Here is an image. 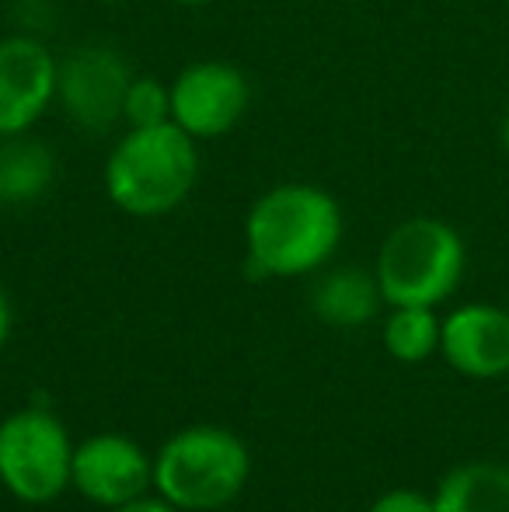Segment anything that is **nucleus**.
Segmentation results:
<instances>
[{
    "instance_id": "nucleus-1",
    "label": "nucleus",
    "mask_w": 509,
    "mask_h": 512,
    "mask_svg": "<svg viewBox=\"0 0 509 512\" xmlns=\"http://www.w3.org/2000/svg\"><path fill=\"white\" fill-rule=\"evenodd\" d=\"M346 234L339 199L311 182L265 189L245 216V272L255 279H300L321 272Z\"/></svg>"
},
{
    "instance_id": "nucleus-2",
    "label": "nucleus",
    "mask_w": 509,
    "mask_h": 512,
    "mask_svg": "<svg viewBox=\"0 0 509 512\" xmlns=\"http://www.w3.org/2000/svg\"><path fill=\"white\" fill-rule=\"evenodd\" d=\"M199 182V143L175 122L126 129L102 168L109 203L136 220H161L185 206Z\"/></svg>"
},
{
    "instance_id": "nucleus-3",
    "label": "nucleus",
    "mask_w": 509,
    "mask_h": 512,
    "mask_svg": "<svg viewBox=\"0 0 509 512\" xmlns=\"http://www.w3.org/2000/svg\"><path fill=\"white\" fill-rule=\"evenodd\" d=\"M252 478V453L224 425H189L154 453V492L182 512L234 506Z\"/></svg>"
},
{
    "instance_id": "nucleus-4",
    "label": "nucleus",
    "mask_w": 509,
    "mask_h": 512,
    "mask_svg": "<svg viewBox=\"0 0 509 512\" xmlns=\"http://www.w3.org/2000/svg\"><path fill=\"white\" fill-rule=\"evenodd\" d=\"M468 248L440 216H408L377 248L374 276L387 307H440L457 293Z\"/></svg>"
},
{
    "instance_id": "nucleus-5",
    "label": "nucleus",
    "mask_w": 509,
    "mask_h": 512,
    "mask_svg": "<svg viewBox=\"0 0 509 512\" xmlns=\"http://www.w3.org/2000/svg\"><path fill=\"white\" fill-rule=\"evenodd\" d=\"M74 439L49 408H21L0 422V485L25 506H49L70 488Z\"/></svg>"
},
{
    "instance_id": "nucleus-6",
    "label": "nucleus",
    "mask_w": 509,
    "mask_h": 512,
    "mask_svg": "<svg viewBox=\"0 0 509 512\" xmlns=\"http://www.w3.org/2000/svg\"><path fill=\"white\" fill-rule=\"evenodd\" d=\"M129 60L109 42H84L60 60L56 102L77 129L105 133L123 122V98L133 81Z\"/></svg>"
},
{
    "instance_id": "nucleus-7",
    "label": "nucleus",
    "mask_w": 509,
    "mask_h": 512,
    "mask_svg": "<svg viewBox=\"0 0 509 512\" xmlns=\"http://www.w3.org/2000/svg\"><path fill=\"white\" fill-rule=\"evenodd\" d=\"M252 105L248 77L227 60H192L171 81V122L196 143L227 136Z\"/></svg>"
},
{
    "instance_id": "nucleus-8",
    "label": "nucleus",
    "mask_w": 509,
    "mask_h": 512,
    "mask_svg": "<svg viewBox=\"0 0 509 512\" xmlns=\"http://www.w3.org/2000/svg\"><path fill=\"white\" fill-rule=\"evenodd\" d=\"M60 60L32 32L0 39V136L32 133L56 102Z\"/></svg>"
},
{
    "instance_id": "nucleus-9",
    "label": "nucleus",
    "mask_w": 509,
    "mask_h": 512,
    "mask_svg": "<svg viewBox=\"0 0 509 512\" xmlns=\"http://www.w3.org/2000/svg\"><path fill=\"white\" fill-rule=\"evenodd\" d=\"M70 488L102 509H116L154 488V457L126 432H95L74 446Z\"/></svg>"
},
{
    "instance_id": "nucleus-10",
    "label": "nucleus",
    "mask_w": 509,
    "mask_h": 512,
    "mask_svg": "<svg viewBox=\"0 0 509 512\" xmlns=\"http://www.w3.org/2000/svg\"><path fill=\"white\" fill-rule=\"evenodd\" d=\"M440 356L461 377L499 380L509 373V310L496 304H461L443 317Z\"/></svg>"
},
{
    "instance_id": "nucleus-11",
    "label": "nucleus",
    "mask_w": 509,
    "mask_h": 512,
    "mask_svg": "<svg viewBox=\"0 0 509 512\" xmlns=\"http://www.w3.org/2000/svg\"><path fill=\"white\" fill-rule=\"evenodd\" d=\"M384 307L381 286H377L374 269H356V265H339L318 276L311 290V310L318 321L332 328H360L374 321L377 310Z\"/></svg>"
},
{
    "instance_id": "nucleus-12",
    "label": "nucleus",
    "mask_w": 509,
    "mask_h": 512,
    "mask_svg": "<svg viewBox=\"0 0 509 512\" xmlns=\"http://www.w3.org/2000/svg\"><path fill=\"white\" fill-rule=\"evenodd\" d=\"M56 154L35 133L0 136V206H28L49 192Z\"/></svg>"
},
{
    "instance_id": "nucleus-13",
    "label": "nucleus",
    "mask_w": 509,
    "mask_h": 512,
    "mask_svg": "<svg viewBox=\"0 0 509 512\" xmlns=\"http://www.w3.org/2000/svg\"><path fill=\"white\" fill-rule=\"evenodd\" d=\"M436 512H509V467L468 460L450 467L433 492Z\"/></svg>"
},
{
    "instance_id": "nucleus-14",
    "label": "nucleus",
    "mask_w": 509,
    "mask_h": 512,
    "mask_svg": "<svg viewBox=\"0 0 509 512\" xmlns=\"http://www.w3.org/2000/svg\"><path fill=\"white\" fill-rule=\"evenodd\" d=\"M443 317H436V307H391L384 321V349L398 363H426L440 352Z\"/></svg>"
},
{
    "instance_id": "nucleus-15",
    "label": "nucleus",
    "mask_w": 509,
    "mask_h": 512,
    "mask_svg": "<svg viewBox=\"0 0 509 512\" xmlns=\"http://www.w3.org/2000/svg\"><path fill=\"white\" fill-rule=\"evenodd\" d=\"M171 122V84L161 77L136 74L123 98V126L126 129H147Z\"/></svg>"
},
{
    "instance_id": "nucleus-16",
    "label": "nucleus",
    "mask_w": 509,
    "mask_h": 512,
    "mask_svg": "<svg viewBox=\"0 0 509 512\" xmlns=\"http://www.w3.org/2000/svg\"><path fill=\"white\" fill-rule=\"evenodd\" d=\"M370 512H436L433 495H422L415 488H391L381 499H374Z\"/></svg>"
},
{
    "instance_id": "nucleus-17",
    "label": "nucleus",
    "mask_w": 509,
    "mask_h": 512,
    "mask_svg": "<svg viewBox=\"0 0 509 512\" xmlns=\"http://www.w3.org/2000/svg\"><path fill=\"white\" fill-rule=\"evenodd\" d=\"M105 512H182L178 506H171L168 499H161V495H140V499L126 502V506H116V509H105Z\"/></svg>"
},
{
    "instance_id": "nucleus-18",
    "label": "nucleus",
    "mask_w": 509,
    "mask_h": 512,
    "mask_svg": "<svg viewBox=\"0 0 509 512\" xmlns=\"http://www.w3.org/2000/svg\"><path fill=\"white\" fill-rule=\"evenodd\" d=\"M11 328H14V310H11V300H7L4 286H0V352H4L7 338H11Z\"/></svg>"
},
{
    "instance_id": "nucleus-19",
    "label": "nucleus",
    "mask_w": 509,
    "mask_h": 512,
    "mask_svg": "<svg viewBox=\"0 0 509 512\" xmlns=\"http://www.w3.org/2000/svg\"><path fill=\"white\" fill-rule=\"evenodd\" d=\"M499 143H503V150L509 154V105H506V112H503V122H499Z\"/></svg>"
},
{
    "instance_id": "nucleus-20",
    "label": "nucleus",
    "mask_w": 509,
    "mask_h": 512,
    "mask_svg": "<svg viewBox=\"0 0 509 512\" xmlns=\"http://www.w3.org/2000/svg\"><path fill=\"white\" fill-rule=\"evenodd\" d=\"M171 4H178V7H210V4H217V0H171Z\"/></svg>"
},
{
    "instance_id": "nucleus-21",
    "label": "nucleus",
    "mask_w": 509,
    "mask_h": 512,
    "mask_svg": "<svg viewBox=\"0 0 509 512\" xmlns=\"http://www.w3.org/2000/svg\"><path fill=\"white\" fill-rule=\"evenodd\" d=\"M91 4H129V0H91Z\"/></svg>"
},
{
    "instance_id": "nucleus-22",
    "label": "nucleus",
    "mask_w": 509,
    "mask_h": 512,
    "mask_svg": "<svg viewBox=\"0 0 509 512\" xmlns=\"http://www.w3.org/2000/svg\"><path fill=\"white\" fill-rule=\"evenodd\" d=\"M213 512H238V509H231V506H227V509H213Z\"/></svg>"
}]
</instances>
